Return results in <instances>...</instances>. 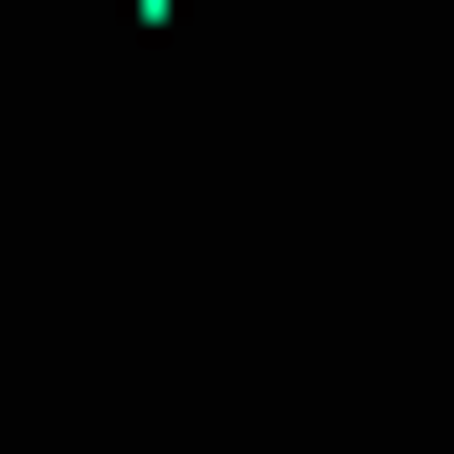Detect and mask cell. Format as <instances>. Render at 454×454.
Returning <instances> with one entry per match:
<instances>
[{"mask_svg":"<svg viewBox=\"0 0 454 454\" xmlns=\"http://www.w3.org/2000/svg\"><path fill=\"white\" fill-rule=\"evenodd\" d=\"M124 21H186V0H124Z\"/></svg>","mask_w":454,"mask_h":454,"instance_id":"6da1fadb","label":"cell"}]
</instances>
